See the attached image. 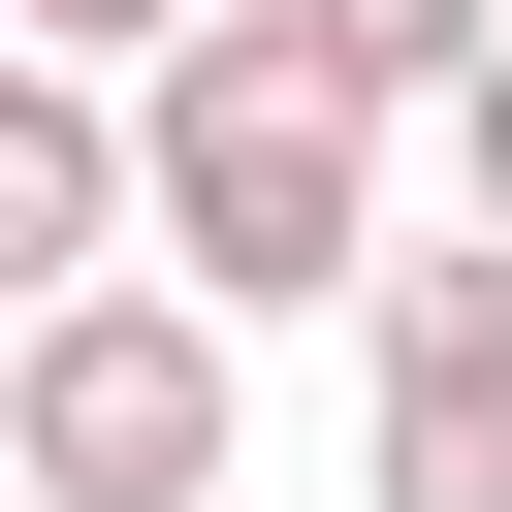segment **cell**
<instances>
[{
  "mask_svg": "<svg viewBox=\"0 0 512 512\" xmlns=\"http://www.w3.org/2000/svg\"><path fill=\"white\" fill-rule=\"evenodd\" d=\"M128 128H160V288H224V320L384 288V96H352L288 0H224L192 64H128Z\"/></svg>",
  "mask_w": 512,
  "mask_h": 512,
  "instance_id": "cell-1",
  "label": "cell"
},
{
  "mask_svg": "<svg viewBox=\"0 0 512 512\" xmlns=\"http://www.w3.org/2000/svg\"><path fill=\"white\" fill-rule=\"evenodd\" d=\"M352 512H512V224L352 288Z\"/></svg>",
  "mask_w": 512,
  "mask_h": 512,
  "instance_id": "cell-3",
  "label": "cell"
},
{
  "mask_svg": "<svg viewBox=\"0 0 512 512\" xmlns=\"http://www.w3.org/2000/svg\"><path fill=\"white\" fill-rule=\"evenodd\" d=\"M224 448H256V320L224 288H32L0 320V480L32 512H224Z\"/></svg>",
  "mask_w": 512,
  "mask_h": 512,
  "instance_id": "cell-2",
  "label": "cell"
},
{
  "mask_svg": "<svg viewBox=\"0 0 512 512\" xmlns=\"http://www.w3.org/2000/svg\"><path fill=\"white\" fill-rule=\"evenodd\" d=\"M0 32H32V64H192L224 0H0Z\"/></svg>",
  "mask_w": 512,
  "mask_h": 512,
  "instance_id": "cell-5",
  "label": "cell"
},
{
  "mask_svg": "<svg viewBox=\"0 0 512 512\" xmlns=\"http://www.w3.org/2000/svg\"><path fill=\"white\" fill-rule=\"evenodd\" d=\"M288 32H320V64H352V96H384V128H416V96H480V64H512V0H288Z\"/></svg>",
  "mask_w": 512,
  "mask_h": 512,
  "instance_id": "cell-4",
  "label": "cell"
},
{
  "mask_svg": "<svg viewBox=\"0 0 512 512\" xmlns=\"http://www.w3.org/2000/svg\"><path fill=\"white\" fill-rule=\"evenodd\" d=\"M448 160H480V224H512V64H480V96H448Z\"/></svg>",
  "mask_w": 512,
  "mask_h": 512,
  "instance_id": "cell-6",
  "label": "cell"
}]
</instances>
